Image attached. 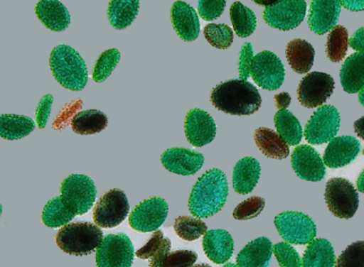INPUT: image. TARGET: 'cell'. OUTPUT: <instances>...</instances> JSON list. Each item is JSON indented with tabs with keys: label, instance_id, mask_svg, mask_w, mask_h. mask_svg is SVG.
Returning <instances> with one entry per match:
<instances>
[{
	"label": "cell",
	"instance_id": "cell-1",
	"mask_svg": "<svg viewBox=\"0 0 364 267\" xmlns=\"http://www.w3.org/2000/svg\"><path fill=\"white\" fill-rule=\"evenodd\" d=\"M229 187L223 170L212 168L203 175L193 187L188 200V210L193 217L207 219L224 208Z\"/></svg>",
	"mask_w": 364,
	"mask_h": 267
},
{
	"label": "cell",
	"instance_id": "cell-2",
	"mask_svg": "<svg viewBox=\"0 0 364 267\" xmlns=\"http://www.w3.org/2000/svg\"><path fill=\"white\" fill-rule=\"evenodd\" d=\"M212 104L218 110L231 115H252L260 109L258 89L248 81L235 79L216 85L210 96Z\"/></svg>",
	"mask_w": 364,
	"mask_h": 267
},
{
	"label": "cell",
	"instance_id": "cell-3",
	"mask_svg": "<svg viewBox=\"0 0 364 267\" xmlns=\"http://www.w3.org/2000/svg\"><path fill=\"white\" fill-rule=\"evenodd\" d=\"M55 80L70 91L85 89L89 79L87 64L80 55L68 45H59L51 51L49 59Z\"/></svg>",
	"mask_w": 364,
	"mask_h": 267
},
{
	"label": "cell",
	"instance_id": "cell-4",
	"mask_svg": "<svg viewBox=\"0 0 364 267\" xmlns=\"http://www.w3.org/2000/svg\"><path fill=\"white\" fill-rule=\"evenodd\" d=\"M104 232L87 222L68 224L58 232L57 245L64 253L72 256L91 255L102 244Z\"/></svg>",
	"mask_w": 364,
	"mask_h": 267
},
{
	"label": "cell",
	"instance_id": "cell-5",
	"mask_svg": "<svg viewBox=\"0 0 364 267\" xmlns=\"http://www.w3.org/2000/svg\"><path fill=\"white\" fill-rule=\"evenodd\" d=\"M325 200L329 211L342 219H352L359 208L356 187L348 179H329L325 191Z\"/></svg>",
	"mask_w": 364,
	"mask_h": 267
},
{
	"label": "cell",
	"instance_id": "cell-6",
	"mask_svg": "<svg viewBox=\"0 0 364 267\" xmlns=\"http://www.w3.org/2000/svg\"><path fill=\"white\" fill-rule=\"evenodd\" d=\"M278 234L289 244L308 245L316 239V225L305 213L286 211L275 217Z\"/></svg>",
	"mask_w": 364,
	"mask_h": 267
},
{
	"label": "cell",
	"instance_id": "cell-7",
	"mask_svg": "<svg viewBox=\"0 0 364 267\" xmlns=\"http://www.w3.org/2000/svg\"><path fill=\"white\" fill-rule=\"evenodd\" d=\"M96 185L85 175H70L61 185V197L77 215L89 212L96 200Z\"/></svg>",
	"mask_w": 364,
	"mask_h": 267
},
{
	"label": "cell",
	"instance_id": "cell-8",
	"mask_svg": "<svg viewBox=\"0 0 364 267\" xmlns=\"http://www.w3.org/2000/svg\"><path fill=\"white\" fill-rule=\"evenodd\" d=\"M341 126L340 112L331 104L321 106L306 125L305 138L309 144L323 145L337 136Z\"/></svg>",
	"mask_w": 364,
	"mask_h": 267
},
{
	"label": "cell",
	"instance_id": "cell-9",
	"mask_svg": "<svg viewBox=\"0 0 364 267\" xmlns=\"http://www.w3.org/2000/svg\"><path fill=\"white\" fill-rule=\"evenodd\" d=\"M134 247L125 234H109L102 240L96 253L97 267H132Z\"/></svg>",
	"mask_w": 364,
	"mask_h": 267
},
{
	"label": "cell",
	"instance_id": "cell-10",
	"mask_svg": "<svg viewBox=\"0 0 364 267\" xmlns=\"http://www.w3.org/2000/svg\"><path fill=\"white\" fill-rule=\"evenodd\" d=\"M129 210L126 194L122 190H111L96 204L93 212L94 223L100 228L117 227L125 221Z\"/></svg>",
	"mask_w": 364,
	"mask_h": 267
},
{
	"label": "cell",
	"instance_id": "cell-11",
	"mask_svg": "<svg viewBox=\"0 0 364 267\" xmlns=\"http://www.w3.org/2000/svg\"><path fill=\"white\" fill-rule=\"evenodd\" d=\"M250 76L262 89L276 91L284 83L286 70L282 60L275 53L264 50L252 59Z\"/></svg>",
	"mask_w": 364,
	"mask_h": 267
},
{
	"label": "cell",
	"instance_id": "cell-12",
	"mask_svg": "<svg viewBox=\"0 0 364 267\" xmlns=\"http://www.w3.org/2000/svg\"><path fill=\"white\" fill-rule=\"evenodd\" d=\"M307 12L305 0H280L263 12L265 23L275 29L289 31L303 23Z\"/></svg>",
	"mask_w": 364,
	"mask_h": 267
},
{
	"label": "cell",
	"instance_id": "cell-13",
	"mask_svg": "<svg viewBox=\"0 0 364 267\" xmlns=\"http://www.w3.org/2000/svg\"><path fill=\"white\" fill-rule=\"evenodd\" d=\"M333 89L335 80L331 75L314 72L304 77L297 89V96L305 108H318L333 95Z\"/></svg>",
	"mask_w": 364,
	"mask_h": 267
},
{
	"label": "cell",
	"instance_id": "cell-14",
	"mask_svg": "<svg viewBox=\"0 0 364 267\" xmlns=\"http://www.w3.org/2000/svg\"><path fill=\"white\" fill-rule=\"evenodd\" d=\"M168 214V205L166 200L151 197L141 202L132 211L129 217V225L136 231H156L166 222Z\"/></svg>",
	"mask_w": 364,
	"mask_h": 267
},
{
	"label": "cell",
	"instance_id": "cell-15",
	"mask_svg": "<svg viewBox=\"0 0 364 267\" xmlns=\"http://www.w3.org/2000/svg\"><path fill=\"white\" fill-rule=\"evenodd\" d=\"M297 177L310 182H318L326 176L324 161L316 149L310 145H299L293 151L291 160Z\"/></svg>",
	"mask_w": 364,
	"mask_h": 267
},
{
	"label": "cell",
	"instance_id": "cell-16",
	"mask_svg": "<svg viewBox=\"0 0 364 267\" xmlns=\"http://www.w3.org/2000/svg\"><path fill=\"white\" fill-rule=\"evenodd\" d=\"M186 138L194 147L210 144L215 138L216 125L211 115L200 109L188 113L184 123Z\"/></svg>",
	"mask_w": 364,
	"mask_h": 267
},
{
	"label": "cell",
	"instance_id": "cell-17",
	"mask_svg": "<svg viewBox=\"0 0 364 267\" xmlns=\"http://www.w3.org/2000/svg\"><path fill=\"white\" fill-rule=\"evenodd\" d=\"M340 14L339 0H311L308 18L310 30L318 36L331 31L337 26Z\"/></svg>",
	"mask_w": 364,
	"mask_h": 267
},
{
	"label": "cell",
	"instance_id": "cell-18",
	"mask_svg": "<svg viewBox=\"0 0 364 267\" xmlns=\"http://www.w3.org/2000/svg\"><path fill=\"white\" fill-rule=\"evenodd\" d=\"M361 151V144L354 136H336L329 142L324 153L325 165L341 168L352 163Z\"/></svg>",
	"mask_w": 364,
	"mask_h": 267
},
{
	"label": "cell",
	"instance_id": "cell-19",
	"mask_svg": "<svg viewBox=\"0 0 364 267\" xmlns=\"http://www.w3.org/2000/svg\"><path fill=\"white\" fill-rule=\"evenodd\" d=\"M205 158L201 153L188 148H172L161 156L162 165L174 174L192 176L203 165Z\"/></svg>",
	"mask_w": 364,
	"mask_h": 267
},
{
	"label": "cell",
	"instance_id": "cell-20",
	"mask_svg": "<svg viewBox=\"0 0 364 267\" xmlns=\"http://www.w3.org/2000/svg\"><path fill=\"white\" fill-rule=\"evenodd\" d=\"M175 31L186 42H193L198 38L200 21L194 8L184 1H176L171 10Z\"/></svg>",
	"mask_w": 364,
	"mask_h": 267
},
{
	"label": "cell",
	"instance_id": "cell-21",
	"mask_svg": "<svg viewBox=\"0 0 364 267\" xmlns=\"http://www.w3.org/2000/svg\"><path fill=\"white\" fill-rule=\"evenodd\" d=\"M203 249L213 263L225 264L232 257L235 242L226 230H210L203 236Z\"/></svg>",
	"mask_w": 364,
	"mask_h": 267
},
{
	"label": "cell",
	"instance_id": "cell-22",
	"mask_svg": "<svg viewBox=\"0 0 364 267\" xmlns=\"http://www.w3.org/2000/svg\"><path fill=\"white\" fill-rule=\"evenodd\" d=\"M36 14L51 31H64L70 23V12L59 0H41L36 4Z\"/></svg>",
	"mask_w": 364,
	"mask_h": 267
},
{
	"label": "cell",
	"instance_id": "cell-23",
	"mask_svg": "<svg viewBox=\"0 0 364 267\" xmlns=\"http://www.w3.org/2000/svg\"><path fill=\"white\" fill-rule=\"evenodd\" d=\"M274 246L267 238H259L248 243L237 257L239 267H267L271 263Z\"/></svg>",
	"mask_w": 364,
	"mask_h": 267
},
{
	"label": "cell",
	"instance_id": "cell-24",
	"mask_svg": "<svg viewBox=\"0 0 364 267\" xmlns=\"http://www.w3.org/2000/svg\"><path fill=\"white\" fill-rule=\"evenodd\" d=\"M261 176L260 163L254 158L246 157L235 164L233 170V190L237 194L252 193Z\"/></svg>",
	"mask_w": 364,
	"mask_h": 267
},
{
	"label": "cell",
	"instance_id": "cell-25",
	"mask_svg": "<svg viewBox=\"0 0 364 267\" xmlns=\"http://www.w3.org/2000/svg\"><path fill=\"white\" fill-rule=\"evenodd\" d=\"M287 59L297 74H307L314 65L316 50L307 40L295 38L287 45Z\"/></svg>",
	"mask_w": 364,
	"mask_h": 267
},
{
	"label": "cell",
	"instance_id": "cell-26",
	"mask_svg": "<svg viewBox=\"0 0 364 267\" xmlns=\"http://www.w3.org/2000/svg\"><path fill=\"white\" fill-rule=\"evenodd\" d=\"M341 85L348 94H356L364 87V53L350 55L342 65Z\"/></svg>",
	"mask_w": 364,
	"mask_h": 267
},
{
	"label": "cell",
	"instance_id": "cell-27",
	"mask_svg": "<svg viewBox=\"0 0 364 267\" xmlns=\"http://www.w3.org/2000/svg\"><path fill=\"white\" fill-rule=\"evenodd\" d=\"M255 142L263 155L276 160H284L290 153V146L284 138L269 128H259L255 131Z\"/></svg>",
	"mask_w": 364,
	"mask_h": 267
},
{
	"label": "cell",
	"instance_id": "cell-28",
	"mask_svg": "<svg viewBox=\"0 0 364 267\" xmlns=\"http://www.w3.org/2000/svg\"><path fill=\"white\" fill-rule=\"evenodd\" d=\"M336 254L333 245L326 239H314L303 257V267H335Z\"/></svg>",
	"mask_w": 364,
	"mask_h": 267
},
{
	"label": "cell",
	"instance_id": "cell-29",
	"mask_svg": "<svg viewBox=\"0 0 364 267\" xmlns=\"http://www.w3.org/2000/svg\"><path fill=\"white\" fill-rule=\"evenodd\" d=\"M36 128L33 119L25 115H0V138L14 141L29 136Z\"/></svg>",
	"mask_w": 364,
	"mask_h": 267
},
{
	"label": "cell",
	"instance_id": "cell-30",
	"mask_svg": "<svg viewBox=\"0 0 364 267\" xmlns=\"http://www.w3.org/2000/svg\"><path fill=\"white\" fill-rule=\"evenodd\" d=\"M140 9V0H111L108 8V18L117 30L129 27Z\"/></svg>",
	"mask_w": 364,
	"mask_h": 267
},
{
	"label": "cell",
	"instance_id": "cell-31",
	"mask_svg": "<svg viewBox=\"0 0 364 267\" xmlns=\"http://www.w3.org/2000/svg\"><path fill=\"white\" fill-rule=\"evenodd\" d=\"M108 117L100 110L81 111L72 119L73 131L80 136H93L106 129Z\"/></svg>",
	"mask_w": 364,
	"mask_h": 267
},
{
	"label": "cell",
	"instance_id": "cell-32",
	"mask_svg": "<svg viewBox=\"0 0 364 267\" xmlns=\"http://www.w3.org/2000/svg\"><path fill=\"white\" fill-rule=\"evenodd\" d=\"M274 123L278 134L284 138L289 146H296L301 142L303 127L297 117H295L290 111L287 109L278 111L274 117Z\"/></svg>",
	"mask_w": 364,
	"mask_h": 267
},
{
	"label": "cell",
	"instance_id": "cell-33",
	"mask_svg": "<svg viewBox=\"0 0 364 267\" xmlns=\"http://www.w3.org/2000/svg\"><path fill=\"white\" fill-rule=\"evenodd\" d=\"M77 217L76 212L62 200L61 196L47 202L43 211L42 221L50 228L63 227Z\"/></svg>",
	"mask_w": 364,
	"mask_h": 267
},
{
	"label": "cell",
	"instance_id": "cell-34",
	"mask_svg": "<svg viewBox=\"0 0 364 267\" xmlns=\"http://www.w3.org/2000/svg\"><path fill=\"white\" fill-rule=\"evenodd\" d=\"M230 18L233 29L240 38H247L254 33L257 27L255 13L242 2L235 1L230 8Z\"/></svg>",
	"mask_w": 364,
	"mask_h": 267
},
{
	"label": "cell",
	"instance_id": "cell-35",
	"mask_svg": "<svg viewBox=\"0 0 364 267\" xmlns=\"http://www.w3.org/2000/svg\"><path fill=\"white\" fill-rule=\"evenodd\" d=\"M348 31L344 26L337 25L327 38L326 55L333 63L341 62L348 49Z\"/></svg>",
	"mask_w": 364,
	"mask_h": 267
},
{
	"label": "cell",
	"instance_id": "cell-36",
	"mask_svg": "<svg viewBox=\"0 0 364 267\" xmlns=\"http://www.w3.org/2000/svg\"><path fill=\"white\" fill-rule=\"evenodd\" d=\"M174 229L179 238L188 242L205 236L208 231L207 225L203 221L191 217H177Z\"/></svg>",
	"mask_w": 364,
	"mask_h": 267
},
{
	"label": "cell",
	"instance_id": "cell-37",
	"mask_svg": "<svg viewBox=\"0 0 364 267\" xmlns=\"http://www.w3.org/2000/svg\"><path fill=\"white\" fill-rule=\"evenodd\" d=\"M121 60V53L117 49H109L98 58L93 70V80L97 83L104 82L112 74Z\"/></svg>",
	"mask_w": 364,
	"mask_h": 267
},
{
	"label": "cell",
	"instance_id": "cell-38",
	"mask_svg": "<svg viewBox=\"0 0 364 267\" xmlns=\"http://www.w3.org/2000/svg\"><path fill=\"white\" fill-rule=\"evenodd\" d=\"M205 40L218 49H227L233 43V31L225 23H208L203 29Z\"/></svg>",
	"mask_w": 364,
	"mask_h": 267
},
{
	"label": "cell",
	"instance_id": "cell-39",
	"mask_svg": "<svg viewBox=\"0 0 364 267\" xmlns=\"http://www.w3.org/2000/svg\"><path fill=\"white\" fill-rule=\"evenodd\" d=\"M335 267H364V241L348 245L338 258Z\"/></svg>",
	"mask_w": 364,
	"mask_h": 267
},
{
	"label": "cell",
	"instance_id": "cell-40",
	"mask_svg": "<svg viewBox=\"0 0 364 267\" xmlns=\"http://www.w3.org/2000/svg\"><path fill=\"white\" fill-rule=\"evenodd\" d=\"M265 207V200L262 197L254 196L237 205L233 211V217L237 221H247L259 217Z\"/></svg>",
	"mask_w": 364,
	"mask_h": 267
},
{
	"label": "cell",
	"instance_id": "cell-41",
	"mask_svg": "<svg viewBox=\"0 0 364 267\" xmlns=\"http://www.w3.org/2000/svg\"><path fill=\"white\" fill-rule=\"evenodd\" d=\"M274 255L276 256L280 267H303L299 254L289 243H277L274 246Z\"/></svg>",
	"mask_w": 364,
	"mask_h": 267
},
{
	"label": "cell",
	"instance_id": "cell-42",
	"mask_svg": "<svg viewBox=\"0 0 364 267\" xmlns=\"http://www.w3.org/2000/svg\"><path fill=\"white\" fill-rule=\"evenodd\" d=\"M227 0H198L199 16L205 21L218 18L224 12Z\"/></svg>",
	"mask_w": 364,
	"mask_h": 267
},
{
	"label": "cell",
	"instance_id": "cell-43",
	"mask_svg": "<svg viewBox=\"0 0 364 267\" xmlns=\"http://www.w3.org/2000/svg\"><path fill=\"white\" fill-rule=\"evenodd\" d=\"M197 261V254L192 251H177L170 253L164 267H192Z\"/></svg>",
	"mask_w": 364,
	"mask_h": 267
},
{
	"label": "cell",
	"instance_id": "cell-44",
	"mask_svg": "<svg viewBox=\"0 0 364 267\" xmlns=\"http://www.w3.org/2000/svg\"><path fill=\"white\" fill-rule=\"evenodd\" d=\"M254 49L250 43H245L240 53L239 75L241 80L247 81L250 77V67H252V59H254Z\"/></svg>",
	"mask_w": 364,
	"mask_h": 267
},
{
	"label": "cell",
	"instance_id": "cell-45",
	"mask_svg": "<svg viewBox=\"0 0 364 267\" xmlns=\"http://www.w3.org/2000/svg\"><path fill=\"white\" fill-rule=\"evenodd\" d=\"M164 240V232L160 231V230H156L155 234H153L151 240L145 244V246H143L142 249H139V251H136V257L140 258V259L142 260L151 259V256H153L154 254L159 249V247L161 246Z\"/></svg>",
	"mask_w": 364,
	"mask_h": 267
},
{
	"label": "cell",
	"instance_id": "cell-46",
	"mask_svg": "<svg viewBox=\"0 0 364 267\" xmlns=\"http://www.w3.org/2000/svg\"><path fill=\"white\" fill-rule=\"evenodd\" d=\"M53 104V96L50 94L45 95L38 102V108H36V124L40 129H44L46 127L47 121L50 116Z\"/></svg>",
	"mask_w": 364,
	"mask_h": 267
},
{
	"label": "cell",
	"instance_id": "cell-47",
	"mask_svg": "<svg viewBox=\"0 0 364 267\" xmlns=\"http://www.w3.org/2000/svg\"><path fill=\"white\" fill-rule=\"evenodd\" d=\"M171 247H172V242H171L170 239L164 238L161 246L149 259L151 260L149 267H164V261H166V257L170 254Z\"/></svg>",
	"mask_w": 364,
	"mask_h": 267
},
{
	"label": "cell",
	"instance_id": "cell-48",
	"mask_svg": "<svg viewBox=\"0 0 364 267\" xmlns=\"http://www.w3.org/2000/svg\"><path fill=\"white\" fill-rule=\"evenodd\" d=\"M350 45L357 53H364V27L357 30L350 40Z\"/></svg>",
	"mask_w": 364,
	"mask_h": 267
},
{
	"label": "cell",
	"instance_id": "cell-49",
	"mask_svg": "<svg viewBox=\"0 0 364 267\" xmlns=\"http://www.w3.org/2000/svg\"><path fill=\"white\" fill-rule=\"evenodd\" d=\"M340 4L352 12L364 11V0H339Z\"/></svg>",
	"mask_w": 364,
	"mask_h": 267
},
{
	"label": "cell",
	"instance_id": "cell-50",
	"mask_svg": "<svg viewBox=\"0 0 364 267\" xmlns=\"http://www.w3.org/2000/svg\"><path fill=\"white\" fill-rule=\"evenodd\" d=\"M274 99H275V104L276 107H277V109H279V110H284V109L288 108L289 106H290L291 104V96L290 94L286 93H280L277 94V95H275V97H274Z\"/></svg>",
	"mask_w": 364,
	"mask_h": 267
},
{
	"label": "cell",
	"instance_id": "cell-51",
	"mask_svg": "<svg viewBox=\"0 0 364 267\" xmlns=\"http://www.w3.org/2000/svg\"><path fill=\"white\" fill-rule=\"evenodd\" d=\"M354 128L357 136L364 141V116L359 119L358 121H355Z\"/></svg>",
	"mask_w": 364,
	"mask_h": 267
},
{
	"label": "cell",
	"instance_id": "cell-52",
	"mask_svg": "<svg viewBox=\"0 0 364 267\" xmlns=\"http://www.w3.org/2000/svg\"><path fill=\"white\" fill-rule=\"evenodd\" d=\"M252 1H254L255 4H259V6H267H267L277 4L280 0H252Z\"/></svg>",
	"mask_w": 364,
	"mask_h": 267
},
{
	"label": "cell",
	"instance_id": "cell-53",
	"mask_svg": "<svg viewBox=\"0 0 364 267\" xmlns=\"http://www.w3.org/2000/svg\"><path fill=\"white\" fill-rule=\"evenodd\" d=\"M357 190L360 193H364V170L359 175L358 179H357Z\"/></svg>",
	"mask_w": 364,
	"mask_h": 267
},
{
	"label": "cell",
	"instance_id": "cell-54",
	"mask_svg": "<svg viewBox=\"0 0 364 267\" xmlns=\"http://www.w3.org/2000/svg\"><path fill=\"white\" fill-rule=\"evenodd\" d=\"M359 102L364 107V87L361 89V91L359 92Z\"/></svg>",
	"mask_w": 364,
	"mask_h": 267
},
{
	"label": "cell",
	"instance_id": "cell-55",
	"mask_svg": "<svg viewBox=\"0 0 364 267\" xmlns=\"http://www.w3.org/2000/svg\"><path fill=\"white\" fill-rule=\"evenodd\" d=\"M192 267H211L208 266V264H196V266H193Z\"/></svg>",
	"mask_w": 364,
	"mask_h": 267
},
{
	"label": "cell",
	"instance_id": "cell-56",
	"mask_svg": "<svg viewBox=\"0 0 364 267\" xmlns=\"http://www.w3.org/2000/svg\"><path fill=\"white\" fill-rule=\"evenodd\" d=\"M223 267H239V266H235V264H232V263H227V264H225V266Z\"/></svg>",
	"mask_w": 364,
	"mask_h": 267
},
{
	"label": "cell",
	"instance_id": "cell-57",
	"mask_svg": "<svg viewBox=\"0 0 364 267\" xmlns=\"http://www.w3.org/2000/svg\"><path fill=\"white\" fill-rule=\"evenodd\" d=\"M2 214V206L1 204H0V217H1Z\"/></svg>",
	"mask_w": 364,
	"mask_h": 267
},
{
	"label": "cell",
	"instance_id": "cell-58",
	"mask_svg": "<svg viewBox=\"0 0 364 267\" xmlns=\"http://www.w3.org/2000/svg\"><path fill=\"white\" fill-rule=\"evenodd\" d=\"M363 156H364V151H363Z\"/></svg>",
	"mask_w": 364,
	"mask_h": 267
}]
</instances>
